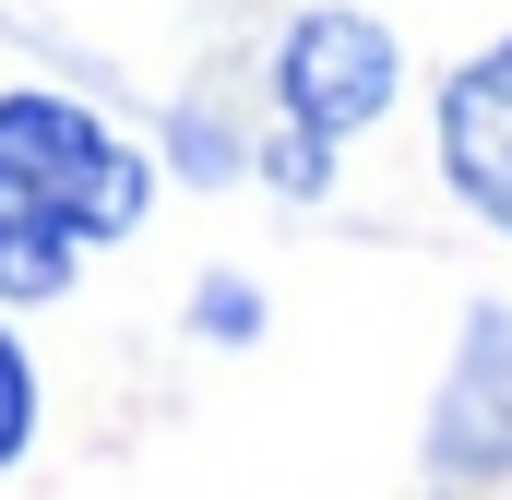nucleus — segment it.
Returning <instances> with one entry per match:
<instances>
[{"label":"nucleus","instance_id":"f257e3e1","mask_svg":"<svg viewBox=\"0 0 512 500\" xmlns=\"http://www.w3.org/2000/svg\"><path fill=\"white\" fill-rule=\"evenodd\" d=\"M143 227V155L72 96H0V298H60L84 239Z\"/></svg>","mask_w":512,"mask_h":500},{"label":"nucleus","instance_id":"f03ea898","mask_svg":"<svg viewBox=\"0 0 512 500\" xmlns=\"http://www.w3.org/2000/svg\"><path fill=\"white\" fill-rule=\"evenodd\" d=\"M274 108H286L274 179H286V191H322L334 143L393 108V36L370 12H298L286 48H274Z\"/></svg>","mask_w":512,"mask_h":500},{"label":"nucleus","instance_id":"7ed1b4c3","mask_svg":"<svg viewBox=\"0 0 512 500\" xmlns=\"http://www.w3.org/2000/svg\"><path fill=\"white\" fill-rule=\"evenodd\" d=\"M429 477H512V310H477L429 405Z\"/></svg>","mask_w":512,"mask_h":500},{"label":"nucleus","instance_id":"20e7f679","mask_svg":"<svg viewBox=\"0 0 512 500\" xmlns=\"http://www.w3.org/2000/svg\"><path fill=\"white\" fill-rule=\"evenodd\" d=\"M441 167H453V191L489 227H512V72L501 60H477V72L441 84Z\"/></svg>","mask_w":512,"mask_h":500},{"label":"nucleus","instance_id":"39448f33","mask_svg":"<svg viewBox=\"0 0 512 500\" xmlns=\"http://www.w3.org/2000/svg\"><path fill=\"white\" fill-rule=\"evenodd\" d=\"M24 441H36V370H24V346L0 334V465H12Z\"/></svg>","mask_w":512,"mask_h":500},{"label":"nucleus","instance_id":"423d86ee","mask_svg":"<svg viewBox=\"0 0 512 500\" xmlns=\"http://www.w3.org/2000/svg\"><path fill=\"white\" fill-rule=\"evenodd\" d=\"M489 60H501V72H512V36H501V48H489Z\"/></svg>","mask_w":512,"mask_h":500}]
</instances>
